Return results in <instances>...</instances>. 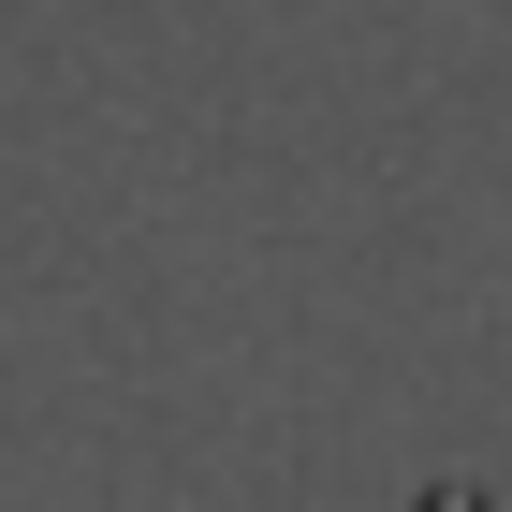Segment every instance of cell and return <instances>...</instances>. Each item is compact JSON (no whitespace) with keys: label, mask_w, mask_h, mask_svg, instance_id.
Segmentation results:
<instances>
[{"label":"cell","mask_w":512,"mask_h":512,"mask_svg":"<svg viewBox=\"0 0 512 512\" xmlns=\"http://www.w3.org/2000/svg\"><path fill=\"white\" fill-rule=\"evenodd\" d=\"M410 512H483V483H425V498H410Z\"/></svg>","instance_id":"obj_1"}]
</instances>
